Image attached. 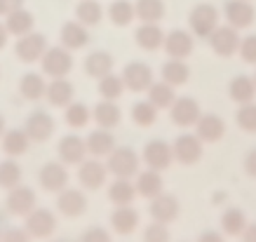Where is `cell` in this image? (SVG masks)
Masks as SVG:
<instances>
[{
    "instance_id": "1",
    "label": "cell",
    "mask_w": 256,
    "mask_h": 242,
    "mask_svg": "<svg viewBox=\"0 0 256 242\" xmlns=\"http://www.w3.org/2000/svg\"><path fill=\"white\" fill-rule=\"evenodd\" d=\"M139 167H141V158L130 146H116L110 150L108 160H106V170L116 179H132V176L139 174Z\"/></svg>"
},
{
    "instance_id": "2",
    "label": "cell",
    "mask_w": 256,
    "mask_h": 242,
    "mask_svg": "<svg viewBox=\"0 0 256 242\" xmlns=\"http://www.w3.org/2000/svg\"><path fill=\"white\" fill-rule=\"evenodd\" d=\"M40 68H42V76L47 78H68L70 70H73V56H70V50H66L64 45L59 47H47V52L40 59Z\"/></svg>"
},
{
    "instance_id": "3",
    "label": "cell",
    "mask_w": 256,
    "mask_h": 242,
    "mask_svg": "<svg viewBox=\"0 0 256 242\" xmlns=\"http://www.w3.org/2000/svg\"><path fill=\"white\" fill-rule=\"evenodd\" d=\"M56 226L59 224H56L54 212L47 210V207H36L28 216H24V228H26V233L31 235L33 240H47V238H52Z\"/></svg>"
},
{
    "instance_id": "4",
    "label": "cell",
    "mask_w": 256,
    "mask_h": 242,
    "mask_svg": "<svg viewBox=\"0 0 256 242\" xmlns=\"http://www.w3.org/2000/svg\"><path fill=\"white\" fill-rule=\"evenodd\" d=\"M188 24H190V33L198 36V38H210L212 33L216 31L218 26V10L210 2H200L190 10V16H188Z\"/></svg>"
},
{
    "instance_id": "5",
    "label": "cell",
    "mask_w": 256,
    "mask_h": 242,
    "mask_svg": "<svg viewBox=\"0 0 256 242\" xmlns=\"http://www.w3.org/2000/svg\"><path fill=\"white\" fill-rule=\"evenodd\" d=\"M141 160L146 164V170H153V172L162 174L164 170H170L172 162H174V153H172V144L162 139H153L144 146V153H141Z\"/></svg>"
},
{
    "instance_id": "6",
    "label": "cell",
    "mask_w": 256,
    "mask_h": 242,
    "mask_svg": "<svg viewBox=\"0 0 256 242\" xmlns=\"http://www.w3.org/2000/svg\"><path fill=\"white\" fill-rule=\"evenodd\" d=\"M120 78L124 82V90H130V92H148V87L156 82V76H153V68L144 62H132L127 64L120 73Z\"/></svg>"
},
{
    "instance_id": "7",
    "label": "cell",
    "mask_w": 256,
    "mask_h": 242,
    "mask_svg": "<svg viewBox=\"0 0 256 242\" xmlns=\"http://www.w3.org/2000/svg\"><path fill=\"white\" fill-rule=\"evenodd\" d=\"M47 52V38L42 33H26L22 38H16V45H14V54L19 62L24 64H36L42 59V54Z\"/></svg>"
},
{
    "instance_id": "8",
    "label": "cell",
    "mask_w": 256,
    "mask_h": 242,
    "mask_svg": "<svg viewBox=\"0 0 256 242\" xmlns=\"http://www.w3.org/2000/svg\"><path fill=\"white\" fill-rule=\"evenodd\" d=\"M38 184L47 193H62L64 188H68L70 184L68 167L64 162H45L38 174Z\"/></svg>"
},
{
    "instance_id": "9",
    "label": "cell",
    "mask_w": 256,
    "mask_h": 242,
    "mask_svg": "<svg viewBox=\"0 0 256 242\" xmlns=\"http://www.w3.org/2000/svg\"><path fill=\"white\" fill-rule=\"evenodd\" d=\"M36 202H38L36 190L31 186H24V184L8 190V198H5V207L12 216H28L36 210Z\"/></svg>"
},
{
    "instance_id": "10",
    "label": "cell",
    "mask_w": 256,
    "mask_h": 242,
    "mask_svg": "<svg viewBox=\"0 0 256 242\" xmlns=\"http://www.w3.org/2000/svg\"><path fill=\"white\" fill-rule=\"evenodd\" d=\"M172 153L178 164H195L202 160V141L198 139V134H178L174 144H172Z\"/></svg>"
},
{
    "instance_id": "11",
    "label": "cell",
    "mask_w": 256,
    "mask_h": 242,
    "mask_svg": "<svg viewBox=\"0 0 256 242\" xmlns=\"http://www.w3.org/2000/svg\"><path fill=\"white\" fill-rule=\"evenodd\" d=\"M108 179L106 162H101L99 158H90L85 162L78 164V184L85 190H99Z\"/></svg>"
},
{
    "instance_id": "12",
    "label": "cell",
    "mask_w": 256,
    "mask_h": 242,
    "mask_svg": "<svg viewBox=\"0 0 256 242\" xmlns=\"http://www.w3.org/2000/svg\"><path fill=\"white\" fill-rule=\"evenodd\" d=\"M54 118L50 116L47 110H33L31 116L26 118V122H24V130H26V134L31 136V141H36V144H45V141L52 139V134H54Z\"/></svg>"
},
{
    "instance_id": "13",
    "label": "cell",
    "mask_w": 256,
    "mask_h": 242,
    "mask_svg": "<svg viewBox=\"0 0 256 242\" xmlns=\"http://www.w3.org/2000/svg\"><path fill=\"white\" fill-rule=\"evenodd\" d=\"M210 47L212 52L216 56H233L235 52H238V47H240V33H238V28H233V26H221L218 24L216 31L212 33L210 38Z\"/></svg>"
},
{
    "instance_id": "14",
    "label": "cell",
    "mask_w": 256,
    "mask_h": 242,
    "mask_svg": "<svg viewBox=\"0 0 256 242\" xmlns=\"http://www.w3.org/2000/svg\"><path fill=\"white\" fill-rule=\"evenodd\" d=\"M224 14H226L228 26L242 31V28H249V26L254 24L256 12H254V5H252L249 0H228L224 8Z\"/></svg>"
},
{
    "instance_id": "15",
    "label": "cell",
    "mask_w": 256,
    "mask_h": 242,
    "mask_svg": "<svg viewBox=\"0 0 256 242\" xmlns=\"http://www.w3.org/2000/svg\"><path fill=\"white\" fill-rule=\"evenodd\" d=\"M172 122L178 127H193L198 122V118L202 116L200 104L190 99V96H176V102L170 106Z\"/></svg>"
},
{
    "instance_id": "16",
    "label": "cell",
    "mask_w": 256,
    "mask_h": 242,
    "mask_svg": "<svg viewBox=\"0 0 256 242\" xmlns=\"http://www.w3.org/2000/svg\"><path fill=\"white\" fill-rule=\"evenodd\" d=\"M162 50L167 52L170 59H188L195 50L193 33H186V31H181V28L167 33L162 42Z\"/></svg>"
},
{
    "instance_id": "17",
    "label": "cell",
    "mask_w": 256,
    "mask_h": 242,
    "mask_svg": "<svg viewBox=\"0 0 256 242\" xmlns=\"http://www.w3.org/2000/svg\"><path fill=\"white\" fill-rule=\"evenodd\" d=\"M56 150H59V160H62L64 164H80L87 160V144L82 136H78V134H66L62 141H59V146H56Z\"/></svg>"
},
{
    "instance_id": "18",
    "label": "cell",
    "mask_w": 256,
    "mask_h": 242,
    "mask_svg": "<svg viewBox=\"0 0 256 242\" xmlns=\"http://www.w3.org/2000/svg\"><path fill=\"white\" fill-rule=\"evenodd\" d=\"M56 210L64 216H80L87 210V196L78 188H64L62 193H56Z\"/></svg>"
},
{
    "instance_id": "19",
    "label": "cell",
    "mask_w": 256,
    "mask_h": 242,
    "mask_svg": "<svg viewBox=\"0 0 256 242\" xmlns=\"http://www.w3.org/2000/svg\"><path fill=\"white\" fill-rule=\"evenodd\" d=\"M193 127H195L198 139H200L202 144H214V141H218L226 134L224 118L214 116V113H204V116H200Z\"/></svg>"
},
{
    "instance_id": "20",
    "label": "cell",
    "mask_w": 256,
    "mask_h": 242,
    "mask_svg": "<svg viewBox=\"0 0 256 242\" xmlns=\"http://www.w3.org/2000/svg\"><path fill=\"white\" fill-rule=\"evenodd\" d=\"M148 210H150L153 221H160V224H167V226H170L172 221H176L181 207H178V200L174 196H170V193H160L158 198L150 200V207H148Z\"/></svg>"
},
{
    "instance_id": "21",
    "label": "cell",
    "mask_w": 256,
    "mask_h": 242,
    "mask_svg": "<svg viewBox=\"0 0 256 242\" xmlns=\"http://www.w3.org/2000/svg\"><path fill=\"white\" fill-rule=\"evenodd\" d=\"M33 141L31 136L26 134L24 127H14V130H5V134L0 136V148L8 158H19L24 156L28 146H31Z\"/></svg>"
},
{
    "instance_id": "22",
    "label": "cell",
    "mask_w": 256,
    "mask_h": 242,
    "mask_svg": "<svg viewBox=\"0 0 256 242\" xmlns=\"http://www.w3.org/2000/svg\"><path fill=\"white\" fill-rule=\"evenodd\" d=\"M87 153L92 158H108L110 150L116 148V136L110 130H104V127H96L87 134Z\"/></svg>"
},
{
    "instance_id": "23",
    "label": "cell",
    "mask_w": 256,
    "mask_h": 242,
    "mask_svg": "<svg viewBox=\"0 0 256 242\" xmlns=\"http://www.w3.org/2000/svg\"><path fill=\"white\" fill-rule=\"evenodd\" d=\"M73 94H76V87L68 78H56L52 82H47V94L45 99L54 108H66L68 104H73Z\"/></svg>"
},
{
    "instance_id": "24",
    "label": "cell",
    "mask_w": 256,
    "mask_h": 242,
    "mask_svg": "<svg viewBox=\"0 0 256 242\" xmlns=\"http://www.w3.org/2000/svg\"><path fill=\"white\" fill-rule=\"evenodd\" d=\"M136 196L146 198V200H153L158 198L160 193H164V184H162V174L160 172H153V170H146V172H139L136 174Z\"/></svg>"
},
{
    "instance_id": "25",
    "label": "cell",
    "mask_w": 256,
    "mask_h": 242,
    "mask_svg": "<svg viewBox=\"0 0 256 242\" xmlns=\"http://www.w3.org/2000/svg\"><path fill=\"white\" fill-rule=\"evenodd\" d=\"M59 38H62V45L66 50L76 52V50H82L90 42V33H87V26H82L80 22H66L62 26Z\"/></svg>"
},
{
    "instance_id": "26",
    "label": "cell",
    "mask_w": 256,
    "mask_h": 242,
    "mask_svg": "<svg viewBox=\"0 0 256 242\" xmlns=\"http://www.w3.org/2000/svg\"><path fill=\"white\" fill-rule=\"evenodd\" d=\"M110 228L120 235H130L139 228V214L132 204L127 207H116L113 214H110Z\"/></svg>"
},
{
    "instance_id": "27",
    "label": "cell",
    "mask_w": 256,
    "mask_h": 242,
    "mask_svg": "<svg viewBox=\"0 0 256 242\" xmlns=\"http://www.w3.org/2000/svg\"><path fill=\"white\" fill-rule=\"evenodd\" d=\"M92 118L94 122L104 130H113V127L120 125V120H122V110L118 106L116 102H106V99H101L92 110Z\"/></svg>"
},
{
    "instance_id": "28",
    "label": "cell",
    "mask_w": 256,
    "mask_h": 242,
    "mask_svg": "<svg viewBox=\"0 0 256 242\" xmlns=\"http://www.w3.org/2000/svg\"><path fill=\"white\" fill-rule=\"evenodd\" d=\"M19 94L26 102H40L47 94V80L42 73H26L19 80Z\"/></svg>"
},
{
    "instance_id": "29",
    "label": "cell",
    "mask_w": 256,
    "mask_h": 242,
    "mask_svg": "<svg viewBox=\"0 0 256 242\" xmlns=\"http://www.w3.org/2000/svg\"><path fill=\"white\" fill-rule=\"evenodd\" d=\"M113 56L108 52H104V50H96V52H90L85 56V73L90 78H96L101 80L104 76H108L113 73Z\"/></svg>"
},
{
    "instance_id": "30",
    "label": "cell",
    "mask_w": 256,
    "mask_h": 242,
    "mask_svg": "<svg viewBox=\"0 0 256 242\" xmlns=\"http://www.w3.org/2000/svg\"><path fill=\"white\" fill-rule=\"evenodd\" d=\"M134 38H136V45L141 50H146V52H153V50H160L164 42V31L158 26V24H141L136 33H134Z\"/></svg>"
},
{
    "instance_id": "31",
    "label": "cell",
    "mask_w": 256,
    "mask_h": 242,
    "mask_svg": "<svg viewBox=\"0 0 256 242\" xmlns=\"http://www.w3.org/2000/svg\"><path fill=\"white\" fill-rule=\"evenodd\" d=\"M33 26H36V19H33V14L28 10H24V8L14 10L12 14L5 16V28H8V33L14 36V38H22L26 33H31Z\"/></svg>"
},
{
    "instance_id": "32",
    "label": "cell",
    "mask_w": 256,
    "mask_h": 242,
    "mask_svg": "<svg viewBox=\"0 0 256 242\" xmlns=\"http://www.w3.org/2000/svg\"><path fill=\"white\" fill-rule=\"evenodd\" d=\"M160 78L172 87H178L188 82L190 78V68H188L186 59H170V62H164L162 70H160Z\"/></svg>"
},
{
    "instance_id": "33",
    "label": "cell",
    "mask_w": 256,
    "mask_h": 242,
    "mask_svg": "<svg viewBox=\"0 0 256 242\" xmlns=\"http://www.w3.org/2000/svg\"><path fill=\"white\" fill-rule=\"evenodd\" d=\"M134 198H136V186H134L132 179H116L108 186V200L116 204V207L132 204Z\"/></svg>"
},
{
    "instance_id": "34",
    "label": "cell",
    "mask_w": 256,
    "mask_h": 242,
    "mask_svg": "<svg viewBox=\"0 0 256 242\" xmlns=\"http://www.w3.org/2000/svg\"><path fill=\"white\" fill-rule=\"evenodd\" d=\"M228 94H230V99L238 102L240 106L242 104L254 102V96H256L254 78H249V76H235V78L230 80V85H228Z\"/></svg>"
},
{
    "instance_id": "35",
    "label": "cell",
    "mask_w": 256,
    "mask_h": 242,
    "mask_svg": "<svg viewBox=\"0 0 256 242\" xmlns=\"http://www.w3.org/2000/svg\"><path fill=\"white\" fill-rule=\"evenodd\" d=\"M134 14L141 24H158L164 16V2L162 0H136Z\"/></svg>"
},
{
    "instance_id": "36",
    "label": "cell",
    "mask_w": 256,
    "mask_h": 242,
    "mask_svg": "<svg viewBox=\"0 0 256 242\" xmlns=\"http://www.w3.org/2000/svg\"><path fill=\"white\" fill-rule=\"evenodd\" d=\"M148 102L153 104L158 110L170 108L172 104L176 102V90H174L172 85H167L164 80H160V82H153V85L148 87Z\"/></svg>"
},
{
    "instance_id": "37",
    "label": "cell",
    "mask_w": 256,
    "mask_h": 242,
    "mask_svg": "<svg viewBox=\"0 0 256 242\" xmlns=\"http://www.w3.org/2000/svg\"><path fill=\"white\" fill-rule=\"evenodd\" d=\"M104 19V8L96 0H80L76 8V22H80L82 26H96Z\"/></svg>"
},
{
    "instance_id": "38",
    "label": "cell",
    "mask_w": 256,
    "mask_h": 242,
    "mask_svg": "<svg viewBox=\"0 0 256 242\" xmlns=\"http://www.w3.org/2000/svg\"><path fill=\"white\" fill-rule=\"evenodd\" d=\"M218 224H221V230H224L226 235H240L249 221H247V216H244L242 210L228 207V210L221 214V221H218Z\"/></svg>"
},
{
    "instance_id": "39",
    "label": "cell",
    "mask_w": 256,
    "mask_h": 242,
    "mask_svg": "<svg viewBox=\"0 0 256 242\" xmlns=\"http://www.w3.org/2000/svg\"><path fill=\"white\" fill-rule=\"evenodd\" d=\"M64 120H66V125L73 127V130H82V127H87V122L92 120V110L87 108L85 104L73 102L64 108Z\"/></svg>"
},
{
    "instance_id": "40",
    "label": "cell",
    "mask_w": 256,
    "mask_h": 242,
    "mask_svg": "<svg viewBox=\"0 0 256 242\" xmlns=\"http://www.w3.org/2000/svg\"><path fill=\"white\" fill-rule=\"evenodd\" d=\"M108 19L116 26H130V24L136 19L134 14V2L130 0H113L108 8Z\"/></svg>"
},
{
    "instance_id": "41",
    "label": "cell",
    "mask_w": 256,
    "mask_h": 242,
    "mask_svg": "<svg viewBox=\"0 0 256 242\" xmlns=\"http://www.w3.org/2000/svg\"><path fill=\"white\" fill-rule=\"evenodd\" d=\"M99 94L101 99H106V102H118L120 96L124 94V82L120 76H116V73H108V76H104V78L99 80Z\"/></svg>"
},
{
    "instance_id": "42",
    "label": "cell",
    "mask_w": 256,
    "mask_h": 242,
    "mask_svg": "<svg viewBox=\"0 0 256 242\" xmlns=\"http://www.w3.org/2000/svg\"><path fill=\"white\" fill-rule=\"evenodd\" d=\"M22 184V167L14 158H8L0 162V188L5 190H12L14 186Z\"/></svg>"
},
{
    "instance_id": "43",
    "label": "cell",
    "mask_w": 256,
    "mask_h": 242,
    "mask_svg": "<svg viewBox=\"0 0 256 242\" xmlns=\"http://www.w3.org/2000/svg\"><path fill=\"white\" fill-rule=\"evenodd\" d=\"M132 120H134V125H139V127H150L158 120V108L148 99L136 102L132 106Z\"/></svg>"
},
{
    "instance_id": "44",
    "label": "cell",
    "mask_w": 256,
    "mask_h": 242,
    "mask_svg": "<svg viewBox=\"0 0 256 242\" xmlns=\"http://www.w3.org/2000/svg\"><path fill=\"white\" fill-rule=\"evenodd\" d=\"M235 120H238L240 130H244V132H249V134H256V104L254 102L242 104L240 108H238Z\"/></svg>"
},
{
    "instance_id": "45",
    "label": "cell",
    "mask_w": 256,
    "mask_h": 242,
    "mask_svg": "<svg viewBox=\"0 0 256 242\" xmlns=\"http://www.w3.org/2000/svg\"><path fill=\"white\" fill-rule=\"evenodd\" d=\"M172 233L167 224H160V221H150L146 228H144V242H170Z\"/></svg>"
},
{
    "instance_id": "46",
    "label": "cell",
    "mask_w": 256,
    "mask_h": 242,
    "mask_svg": "<svg viewBox=\"0 0 256 242\" xmlns=\"http://www.w3.org/2000/svg\"><path fill=\"white\" fill-rule=\"evenodd\" d=\"M238 54L242 56V62L247 64H256V36H247V38L240 40V47H238Z\"/></svg>"
},
{
    "instance_id": "47",
    "label": "cell",
    "mask_w": 256,
    "mask_h": 242,
    "mask_svg": "<svg viewBox=\"0 0 256 242\" xmlns=\"http://www.w3.org/2000/svg\"><path fill=\"white\" fill-rule=\"evenodd\" d=\"M80 242H113V240H110V233L106 230V228L92 226L80 235Z\"/></svg>"
},
{
    "instance_id": "48",
    "label": "cell",
    "mask_w": 256,
    "mask_h": 242,
    "mask_svg": "<svg viewBox=\"0 0 256 242\" xmlns=\"http://www.w3.org/2000/svg\"><path fill=\"white\" fill-rule=\"evenodd\" d=\"M33 238L28 233H26V228H5L2 230V238H0V242H31Z\"/></svg>"
},
{
    "instance_id": "49",
    "label": "cell",
    "mask_w": 256,
    "mask_h": 242,
    "mask_svg": "<svg viewBox=\"0 0 256 242\" xmlns=\"http://www.w3.org/2000/svg\"><path fill=\"white\" fill-rule=\"evenodd\" d=\"M19 8H24V0H0V16L12 14Z\"/></svg>"
},
{
    "instance_id": "50",
    "label": "cell",
    "mask_w": 256,
    "mask_h": 242,
    "mask_svg": "<svg viewBox=\"0 0 256 242\" xmlns=\"http://www.w3.org/2000/svg\"><path fill=\"white\" fill-rule=\"evenodd\" d=\"M242 167H244V172H247L249 176H256V148H252L247 156H244Z\"/></svg>"
},
{
    "instance_id": "51",
    "label": "cell",
    "mask_w": 256,
    "mask_h": 242,
    "mask_svg": "<svg viewBox=\"0 0 256 242\" xmlns=\"http://www.w3.org/2000/svg\"><path fill=\"white\" fill-rule=\"evenodd\" d=\"M195 242H226L224 235L216 233V230H204V233H200V238Z\"/></svg>"
},
{
    "instance_id": "52",
    "label": "cell",
    "mask_w": 256,
    "mask_h": 242,
    "mask_svg": "<svg viewBox=\"0 0 256 242\" xmlns=\"http://www.w3.org/2000/svg\"><path fill=\"white\" fill-rule=\"evenodd\" d=\"M240 235H242V242H256V224H247Z\"/></svg>"
},
{
    "instance_id": "53",
    "label": "cell",
    "mask_w": 256,
    "mask_h": 242,
    "mask_svg": "<svg viewBox=\"0 0 256 242\" xmlns=\"http://www.w3.org/2000/svg\"><path fill=\"white\" fill-rule=\"evenodd\" d=\"M8 38H10V33H8V28H5V24L0 22V50L8 45Z\"/></svg>"
},
{
    "instance_id": "54",
    "label": "cell",
    "mask_w": 256,
    "mask_h": 242,
    "mask_svg": "<svg viewBox=\"0 0 256 242\" xmlns=\"http://www.w3.org/2000/svg\"><path fill=\"white\" fill-rule=\"evenodd\" d=\"M5 130H8V125H5V118H2V113H0V136L5 134Z\"/></svg>"
},
{
    "instance_id": "55",
    "label": "cell",
    "mask_w": 256,
    "mask_h": 242,
    "mask_svg": "<svg viewBox=\"0 0 256 242\" xmlns=\"http://www.w3.org/2000/svg\"><path fill=\"white\" fill-rule=\"evenodd\" d=\"M52 242H68V240H52Z\"/></svg>"
},
{
    "instance_id": "56",
    "label": "cell",
    "mask_w": 256,
    "mask_h": 242,
    "mask_svg": "<svg viewBox=\"0 0 256 242\" xmlns=\"http://www.w3.org/2000/svg\"><path fill=\"white\" fill-rule=\"evenodd\" d=\"M254 82H256V73H254Z\"/></svg>"
},
{
    "instance_id": "57",
    "label": "cell",
    "mask_w": 256,
    "mask_h": 242,
    "mask_svg": "<svg viewBox=\"0 0 256 242\" xmlns=\"http://www.w3.org/2000/svg\"><path fill=\"white\" fill-rule=\"evenodd\" d=\"M0 238H2V230H0Z\"/></svg>"
}]
</instances>
